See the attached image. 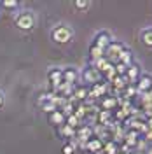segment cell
Segmentation results:
<instances>
[{"mask_svg":"<svg viewBox=\"0 0 152 154\" xmlns=\"http://www.w3.org/2000/svg\"><path fill=\"white\" fill-rule=\"evenodd\" d=\"M72 93H74V100H79L81 103L84 102V100H87L89 98V88H86V86H75L74 89H72Z\"/></svg>","mask_w":152,"mask_h":154,"instance_id":"ac0fdd59","label":"cell"},{"mask_svg":"<svg viewBox=\"0 0 152 154\" xmlns=\"http://www.w3.org/2000/svg\"><path fill=\"white\" fill-rule=\"evenodd\" d=\"M61 151H63V154H74L77 151V149H75V142H72V140H70L68 144L63 145V149H61Z\"/></svg>","mask_w":152,"mask_h":154,"instance_id":"83f0119b","label":"cell"},{"mask_svg":"<svg viewBox=\"0 0 152 154\" xmlns=\"http://www.w3.org/2000/svg\"><path fill=\"white\" fill-rule=\"evenodd\" d=\"M124 48H126V46H124L121 40H112V42L108 44V48L105 49V58L114 65V63H117V56L121 54V51H123Z\"/></svg>","mask_w":152,"mask_h":154,"instance_id":"277c9868","label":"cell"},{"mask_svg":"<svg viewBox=\"0 0 152 154\" xmlns=\"http://www.w3.org/2000/svg\"><path fill=\"white\" fill-rule=\"evenodd\" d=\"M59 133L63 135L65 138H75V130L70 128V126H67V125L59 126Z\"/></svg>","mask_w":152,"mask_h":154,"instance_id":"cb8c5ba5","label":"cell"},{"mask_svg":"<svg viewBox=\"0 0 152 154\" xmlns=\"http://www.w3.org/2000/svg\"><path fill=\"white\" fill-rule=\"evenodd\" d=\"M140 140H142V135L133 131V130H126L124 133V138H123V144L131 151V149H136L140 145Z\"/></svg>","mask_w":152,"mask_h":154,"instance_id":"52a82bcc","label":"cell"},{"mask_svg":"<svg viewBox=\"0 0 152 154\" xmlns=\"http://www.w3.org/2000/svg\"><path fill=\"white\" fill-rule=\"evenodd\" d=\"M100 154H103V152H100Z\"/></svg>","mask_w":152,"mask_h":154,"instance_id":"e575fe53","label":"cell"},{"mask_svg":"<svg viewBox=\"0 0 152 154\" xmlns=\"http://www.w3.org/2000/svg\"><path fill=\"white\" fill-rule=\"evenodd\" d=\"M103 154H117L119 152V145L115 144L114 140H110V142H105L103 144Z\"/></svg>","mask_w":152,"mask_h":154,"instance_id":"44dd1931","label":"cell"},{"mask_svg":"<svg viewBox=\"0 0 152 154\" xmlns=\"http://www.w3.org/2000/svg\"><path fill=\"white\" fill-rule=\"evenodd\" d=\"M145 154H152V145H149V147L145 149Z\"/></svg>","mask_w":152,"mask_h":154,"instance_id":"1f68e13d","label":"cell"},{"mask_svg":"<svg viewBox=\"0 0 152 154\" xmlns=\"http://www.w3.org/2000/svg\"><path fill=\"white\" fill-rule=\"evenodd\" d=\"M117 154H123V152H117Z\"/></svg>","mask_w":152,"mask_h":154,"instance_id":"836d02e7","label":"cell"},{"mask_svg":"<svg viewBox=\"0 0 152 154\" xmlns=\"http://www.w3.org/2000/svg\"><path fill=\"white\" fill-rule=\"evenodd\" d=\"M145 125H147V130H152V117L145 119Z\"/></svg>","mask_w":152,"mask_h":154,"instance_id":"4dcf8cb0","label":"cell"},{"mask_svg":"<svg viewBox=\"0 0 152 154\" xmlns=\"http://www.w3.org/2000/svg\"><path fill=\"white\" fill-rule=\"evenodd\" d=\"M74 7H75L77 11H81V12H84V11H87L91 7V2H89V0H75V2H74Z\"/></svg>","mask_w":152,"mask_h":154,"instance_id":"484cf974","label":"cell"},{"mask_svg":"<svg viewBox=\"0 0 152 154\" xmlns=\"http://www.w3.org/2000/svg\"><path fill=\"white\" fill-rule=\"evenodd\" d=\"M14 25L21 32H32V30L35 28V25H37V16H35L33 11L23 9L14 16Z\"/></svg>","mask_w":152,"mask_h":154,"instance_id":"7a4b0ae2","label":"cell"},{"mask_svg":"<svg viewBox=\"0 0 152 154\" xmlns=\"http://www.w3.org/2000/svg\"><path fill=\"white\" fill-rule=\"evenodd\" d=\"M93 65H95V67L98 68V72H100L102 75H105V74H107V72H108L110 68L114 67V65H112V63H110V61H108V60H107L105 56H103V58H100V60H96Z\"/></svg>","mask_w":152,"mask_h":154,"instance_id":"d6986e66","label":"cell"},{"mask_svg":"<svg viewBox=\"0 0 152 154\" xmlns=\"http://www.w3.org/2000/svg\"><path fill=\"white\" fill-rule=\"evenodd\" d=\"M74 35H75V32H74V28L68 23H56L51 28V33H49L51 40L54 44H58V46H65L68 42H72Z\"/></svg>","mask_w":152,"mask_h":154,"instance_id":"6da1fadb","label":"cell"},{"mask_svg":"<svg viewBox=\"0 0 152 154\" xmlns=\"http://www.w3.org/2000/svg\"><path fill=\"white\" fill-rule=\"evenodd\" d=\"M103 144L105 142H102L98 137H91V138L86 142V151L89 154H100L103 151Z\"/></svg>","mask_w":152,"mask_h":154,"instance_id":"30bf717a","label":"cell"},{"mask_svg":"<svg viewBox=\"0 0 152 154\" xmlns=\"http://www.w3.org/2000/svg\"><path fill=\"white\" fill-rule=\"evenodd\" d=\"M0 9H2V7H0Z\"/></svg>","mask_w":152,"mask_h":154,"instance_id":"d590c367","label":"cell"},{"mask_svg":"<svg viewBox=\"0 0 152 154\" xmlns=\"http://www.w3.org/2000/svg\"><path fill=\"white\" fill-rule=\"evenodd\" d=\"M47 81H49V84H51L53 88L59 86V84L63 82V74H61V68H56V67L49 68V70H47Z\"/></svg>","mask_w":152,"mask_h":154,"instance_id":"8fae6325","label":"cell"},{"mask_svg":"<svg viewBox=\"0 0 152 154\" xmlns=\"http://www.w3.org/2000/svg\"><path fill=\"white\" fill-rule=\"evenodd\" d=\"M140 107H142L143 119H149V117H152V102H145V103H140Z\"/></svg>","mask_w":152,"mask_h":154,"instance_id":"4316f807","label":"cell"},{"mask_svg":"<svg viewBox=\"0 0 152 154\" xmlns=\"http://www.w3.org/2000/svg\"><path fill=\"white\" fill-rule=\"evenodd\" d=\"M79 79L82 81V86L86 88H91L98 84V82H102L103 81V75L98 72V68L91 63V65H87V67L82 70V72H79Z\"/></svg>","mask_w":152,"mask_h":154,"instance_id":"3957f363","label":"cell"},{"mask_svg":"<svg viewBox=\"0 0 152 154\" xmlns=\"http://www.w3.org/2000/svg\"><path fill=\"white\" fill-rule=\"evenodd\" d=\"M140 75H142V67H140L136 61H133V63L128 67V70H126V75H124V77H126L128 86H135Z\"/></svg>","mask_w":152,"mask_h":154,"instance_id":"8992f818","label":"cell"},{"mask_svg":"<svg viewBox=\"0 0 152 154\" xmlns=\"http://www.w3.org/2000/svg\"><path fill=\"white\" fill-rule=\"evenodd\" d=\"M138 37H140V42L145 48L152 49V26H143L138 33Z\"/></svg>","mask_w":152,"mask_h":154,"instance_id":"e0dca14e","label":"cell"},{"mask_svg":"<svg viewBox=\"0 0 152 154\" xmlns=\"http://www.w3.org/2000/svg\"><path fill=\"white\" fill-rule=\"evenodd\" d=\"M107 91H108V84L105 81H102V82H98V84L89 88V98H100V96L103 98L107 95Z\"/></svg>","mask_w":152,"mask_h":154,"instance_id":"7c38bea8","label":"cell"},{"mask_svg":"<svg viewBox=\"0 0 152 154\" xmlns=\"http://www.w3.org/2000/svg\"><path fill=\"white\" fill-rule=\"evenodd\" d=\"M89 56L93 60V63H95L96 60H100V58L105 56V51L100 48H95V46H89Z\"/></svg>","mask_w":152,"mask_h":154,"instance_id":"7402d4cb","label":"cell"},{"mask_svg":"<svg viewBox=\"0 0 152 154\" xmlns=\"http://www.w3.org/2000/svg\"><path fill=\"white\" fill-rule=\"evenodd\" d=\"M143 142H147V144H150L152 145V130H147L145 133H143V138H142Z\"/></svg>","mask_w":152,"mask_h":154,"instance_id":"f1b7e54d","label":"cell"},{"mask_svg":"<svg viewBox=\"0 0 152 154\" xmlns=\"http://www.w3.org/2000/svg\"><path fill=\"white\" fill-rule=\"evenodd\" d=\"M133 61H135L133 51H131L129 48H124L123 51H121V54L117 56V63H121V65H124V67H129Z\"/></svg>","mask_w":152,"mask_h":154,"instance_id":"2e32d148","label":"cell"},{"mask_svg":"<svg viewBox=\"0 0 152 154\" xmlns=\"http://www.w3.org/2000/svg\"><path fill=\"white\" fill-rule=\"evenodd\" d=\"M4 105H5V95H4V91L0 89V109H2Z\"/></svg>","mask_w":152,"mask_h":154,"instance_id":"f546056e","label":"cell"},{"mask_svg":"<svg viewBox=\"0 0 152 154\" xmlns=\"http://www.w3.org/2000/svg\"><path fill=\"white\" fill-rule=\"evenodd\" d=\"M93 137V128L89 125H81L79 128L75 130V138L77 140H81V142H87L89 138Z\"/></svg>","mask_w":152,"mask_h":154,"instance_id":"9a60e30c","label":"cell"},{"mask_svg":"<svg viewBox=\"0 0 152 154\" xmlns=\"http://www.w3.org/2000/svg\"><path fill=\"white\" fill-rule=\"evenodd\" d=\"M0 7H4L7 11H18L19 2H16V0H4V2H0Z\"/></svg>","mask_w":152,"mask_h":154,"instance_id":"603a6c76","label":"cell"},{"mask_svg":"<svg viewBox=\"0 0 152 154\" xmlns=\"http://www.w3.org/2000/svg\"><path fill=\"white\" fill-rule=\"evenodd\" d=\"M65 121H67V116L63 114L59 109L58 110H54V112H51V114H47V123L51 126H63L65 125Z\"/></svg>","mask_w":152,"mask_h":154,"instance_id":"4fadbf2b","label":"cell"},{"mask_svg":"<svg viewBox=\"0 0 152 154\" xmlns=\"http://www.w3.org/2000/svg\"><path fill=\"white\" fill-rule=\"evenodd\" d=\"M100 109L107 110V112H112L117 109V98L110 95H105L103 98H100Z\"/></svg>","mask_w":152,"mask_h":154,"instance_id":"5bb4252c","label":"cell"},{"mask_svg":"<svg viewBox=\"0 0 152 154\" xmlns=\"http://www.w3.org/2000/svg\"><path fill=\"white\" fill-rule=\"evenodd\" d=\"M135 88H136L138 95L147 93L149 89H152V75H150V74H147V72H142V75L138 77V81H136Z\"/></svg>","mask_w":152,"mask_h":154,"instance_id":"ba28073f","label":"cell"},{"mask_svg":"<svg viewBox=\"0 0 152 154\" xmlns=\"http://www.w3.org/2000/svg\"><path fill=\"white\" fill-rule=\"evenodd\" d=\"M114 38L110 37V33L107 32V30H100V32H96L95 37H93V42H91V46H95V48H100V49H107L108 48V44L112 42Z\"/></svg>","mask_w":152,"mask_h":154,"instance_id":"5b68a950","label":"cell"},{"mask_svg":"<svg viewBox=\"0 0 152 154\" xmlns=\"http://www.w3.org/2000/svg\"><path fill=\"white\" fill-rule=\"evenodd\" d=\"M110 84L114 88L115 91H124L126 86H128V82H126V77H121V75H115L112 81H110Z\"/></svg>","mask_w":152,"mask_h":154,"instance_id":"ffe728a7","label":"cell"},{"mask_svg":"<svg viewBox=\"0 0 152 154\" xmlns=\"http://www.w3.org/2000/svg\"><path fill=\"white\" fill-rule=\"evenodd\" d=\"M129 154H145V152H142V151H136V152H129Z\"/></svg>","mask_w":152,"mask_h":154,"instance_id":"d6a6232c","label":"cell"},{"mask_svg":"<svg viewBox=\"0 0 152 154\" xmlns=\"http://www.w3.org/2000/svg\"><path fill=\"white\" fill-rule=\"evenodd\" d=\"M74 116H75L79 121L86 119V103H79V105L74 109Z\"/></svg>","mask_w":152,"mask_h":154,"instance_id":"d4e9b609","label":"cell"},{"mask_svg":"<svg viewBox=\"0 0 152 154\" xmlns=\"http://www.w3.org/2000/svg\"><path fill=\"white\" fill-rule=\"evenodd\" d=\"M61 74H63V82L68 84V86H72V88H74V84L79 81V70L74 68V67L61 68Z\"/></svg>","mask_w":152,"mask_h":154,"instance_id":"9c48e42d","label":"cell"}]
</instances>
